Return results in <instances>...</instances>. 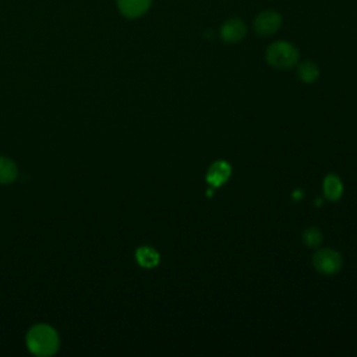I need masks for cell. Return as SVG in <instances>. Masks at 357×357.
I'll return each mask as SVG.
<instances>
[{
	"instance_id": "cell-1",
	"label": "cell",
	"mask_w": 357,
	"mask_h": 357,
	"mask_svg": "<svg viewBox=\"0 0 357 357\" xmlns=\"http://www.w3.org/2000/svg\"><path fill=\"white\" fill-rule=\"evenodd\" d=\"M28 350L38 357H50L57 353L60 339L57 331L47 324H36L29 328L25 336Z\"/></svg>"
},
{
	"instance_id": "cell-2",
	"label": "cell",
	"mask_w": 357,
	"mask_h": 357,
	"mask_svg": "<svg viewBox=\"0 0 357 357\" xmlns=\"http://www.w3.org/2000/svg\"><path fill=\"white\" fill-rule=\"evenodd\" d=\"M298 57L297 47L284 40L273 42L266 49V61L275 68L289 70L297 64Z\"/></svg>"
},
{
	"instance_id": "cell-3",
	"label": "cell",
	"mask_w": 357,
	"mask_h": 357,
	"mask_svg": "<svg viewBox=\"0 0 357 357\" xmlns=\"http://www.w3.org/2000/svg\"><path fill=\"white\" fill-rule=\"evenodd\" d=\"M312 265L322 275H333L342 268V255L332 248H321L314 254Z\"/></svg>"
},
{
	"instance_id": "cell-4",
	"label": "cell",
	"mask_w": 357,
	"mask_h": 357,
	"mask_svg": "<svg viewBox=\"0 0 357 357\" xmlns=\"http://www.w3.org/2000/svg\"><path fill=\"white\" fill-rule=\"evenodd\" d=\"M282 15L273 10H265L254 18V31L261 36H269L279 31L282 25Z\"/></svg>"
},
{
	"instance_id": "cell-5",
	"label": "cell",
	"mask_w": 357,
	"mask_h": 357,
	"mask_svg": "<svg viewBox=\"0 0 357 357\" xmlns=\"http://www.w3.org/2000/svg\"><path fill=\"white\" fill-rule=\"evenodd\" d=\"M220 38L226 43H237L244 39L247 33V26L240 18H230L225 21L220 26Z\"/></svg>"
},
{
	"instance_id": "cell-6",
	"label": "cell",
	"mask_w": 357,
	"mask_h": 357,
	"mask_svg": "<svg viewBox=\"0 0 357 357\" xmlns=\"http://www.w3.org/2000/svg\"><path fill=\"white\" fill-rule=\"evenodd\" d=\"M116 4L123 17L135 20L149 10L152 0H116Z\"/></svg>"
},
{
	"instance_id": "cell-7",
	"label": "cell",
	"mask_w": 357,
	"mask_h": 357,
	"mask_svg": "<svg viewBox=\"0 0 357 357\" xmlns=\"http://www.w3.org/2000/svg\"><path fill=\"white\" fill-rule=\"evenodd\" d=\"M231 174V167L227 162L225 160H218V162H213L208 172H206V183L212 187H220L223 185L229 177Z\"/></svg>"
},
{
	"instance_id": "cell-8",
	"label": "cell",
	"mask_w": 357,
	"mask_h": 357,
	"mask_svg": "<svg viewBox=\"0 0 357 357\" xmlns=\"http://www.w3.org/2000/svg\"><path fill=\"white\" fill-rule=\"evenodd\" d=\"M343 184L336 174H328L324 178V194L329 201H337L342 197Z\"/></svg>"
},
{
	"instance_id": "cell-9",
	"label": "cell",
	"mask_w": 357,
	"mask_h": 357,
	"mask_svg": "<svg viewBox=\"0 0 357 357\" xmlns=\"http://www.w3.org/2000/svg\"><path fill=\"white\" fill-rule=\"evenodd\" d=\"M135 259L142 268H155L159 264V252L152 247L142 245L135 251Z\"/></svg>"
},
{
	"instance_id": "cell-10",
	"label": "cell",
	"mask_w": 357,
	"mask_h": 357,
	"mask_svg": "<svg viewBox=\"0 0 357 357\" xmlns=\"http://www.w3.org/2000/svg\"><path fill=\"white\" fill-rule=\"evenodd\" d=\"M18 167L14 160L7 156H0V184H10L15 181Z\"/></svg>"
},
{
	"instance_id": "cell-11",
	"label": "cell",
	"mask_w": 357,
	"mask_h": 357,
	"mask_svg": "<svg viewBox=\"0 0 357 357\" xmlns=\"http://www.w3.org/2000/svg\"><path fill=\"white\" fill-rule=\"evenodd\" d=\"M297 75H298V78L303 82L311 84V82H314L319 77V68H318V66L314 61L305 60L301 64H298Z\"/></svg>"
},
{
	"instance_id": "cell-12",
	"label": "cell",
	"mask_w": 357,
	"mask_h": 357,
	"mask_svg": "<svg viewBox=\"0 0 357 357\" xmlns=\"http://www.w3.org/2000/svg\"><path fill=\"white\" fill-rule=\"evenodd\" d=\"M303 241L307 247L310 248H315L322 243V233L319 229L317 227H310L304 231L303 234Z\"/></svg>"
}]
</instances>
